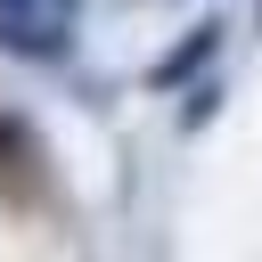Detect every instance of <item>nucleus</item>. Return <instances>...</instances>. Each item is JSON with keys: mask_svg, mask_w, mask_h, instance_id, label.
Segmentation results:
<instances>
[{"mask_svg": "<svg viewBox=\"0 0 262 262\" xmlns=\"http://www.w3.org/2000/svg\"><path fill=\"white\" fill-rule=\"evenodd\" d=\"M0 57H33V66H66L74 57V16L66 8H0Z\"/></svg>", "mask_w": 262, "mask_h": 262, "instance_id": "nucleus-1", "label": "nucleus"}, {"mask_svg": "<svg viewBox=\"0 0 262 262\" xmlns=\"http://www.w3.org/2000/svg\"><path fill=\"white\" fill-rule=\"evenodd\" d=\"M221 33H229L221 16H205V25H188V41H172V49H164V57L147 66V90H188V82H196V74L213 66V49H221Z\"/></svg>", "mask_w": 262, "mask_h": 262, "instance_id": "nucleus-2", "label": "nucleus"}, {"mask_svg": "<svg viewBox=\"0 0 262 262\" xmlns=\"http://www.w3.org/2000/svg\"><path fill=\"white\" fill-rule=\"evenodd\" d=\"M33 164H41V139H33L16 115H0V188H16Z\"/></svg>", "mask_w": 262, "mask_h": 262, "instance_id": "nucleus-3", "label": "nucleus"}, {"mask_svg": "<svg viewBox=\"0 0 262 262\" xmlns=\"http://www.w3.org/2000/svg\"><path fill=\"white\" fill-rule=\"evenodd\" d=\"M213 106H221V82H205V74H196V82H188V106H180V123L196 131V123H213Z\"/></svg>", "mask_w": 262, "mask_h": 262, "instance_id": "nucleus-4", "label": "nucleus"}, {"mask_svg": "<svg viewBox=\"0 0 262 262\" xmlns=\"http://www.w3.org/2000/svg\"><path fill=\"white\" fill-rule=\"evenodd\" d=\"M0 8H66V16H74L82 0H0Z\"/></svg>", "mask_w": 262, "mask_h": 262, "instance_id": "nucleus-5", "label": "nucleus"}]
</instances>
